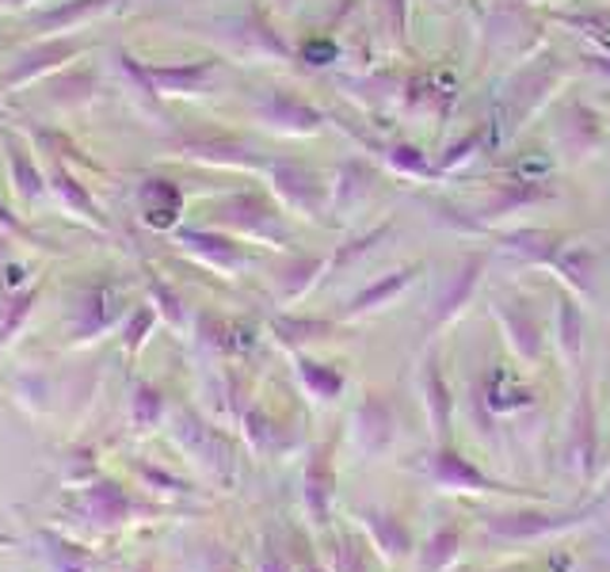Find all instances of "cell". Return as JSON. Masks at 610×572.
Segmentation results:
<instances>
[{
    "label": "cell",
    "mask_w": 610,
    "mask_h": 572,
    "mask_svg": "<svg viewBox=\"0 0 610 572\" xmlns=\"http://www.w3.org/2000/svg\"><path fill=\"white\" fill-rule=\"evenodd\" d=\"M584 519H591V508H560V511L523 508V511H497V516L484 519V530L504 538V542H534V538L565 535V530L580 527Z\"/></svg>",
    "instance_id": "cell-1"
},
{
    "label": "cell",
    "mask_w": 610,
    "mask_h": 572,
    "mask_svg": "<svg viewBox=\"0 0 610 572\" xmlns=\"http://www.w3.org/2000/svg\"><path fill=\"white\" fill-rule=\"evenodd\" d=\"M427 474H432V481L439 488H450V493H504V496H519L523 488H511L504 485V481L481 474V470L473 466L469 458H461V454L455 451V446L443 443L439 451L432 454V466H427Z\"/></svg>",
    "instance_id": "cell-2"
},
{
    "label": "cell",
    "mask_w": 610,
    "mask_h": 572,
    "mask_svg": "<svg viewBox=\"0 0 610 572\" xmlns=\"http://www.w3.org/2000/svg\"><path fill=\"white\" fill-rule=\"evenodd\" d=\"M333 446L336 439L328 443H317L305 462V477H302V500L305 511H309V524L325 527L328 516H333V500H336V462H333Z\"/></svg>",
    "instance_id": "cell-3"
},
{
    "label": "cell",
    "mask_w": 610,
    "mask_h": 572,
    "mask_svg": "<svg viewBox=\"0 0 610 572\" xmlns=\"http://www.w3.org/2000/svg\"><path fill=\"white\" fill-rule=\"evenodd\" d=\"M77 504H80V511L100 527H119V524H127V519L153 511V508H145V504H138L134 496L122 485H115V481H92V485H85L77 493Z\"/></svg>",
    "instance_id": "cell-4"
},
{
    "label": "cell",
    "mask_w": 610,
    "mask_h": 572,
    "mask_svg": "<svg viewBox=\"0 0 610 572\" xmlns=\"http://www.w3.org/2000/svg\"><path fill=\"white\" fill-rule=\"evenodd\" d=\"M351 435H356L362 454H385L397 439V417L393 404L382 393H367L351 417Z\"/></svg>",
    "instance_id": "cell-5"
},
{
    "label": "cell",
    "mask_w": 610,
    "mask_h": 572,
    "mask_svg": "<svg viewBox=\"0 0 610 572\" xmlns=\"http://www.w3.org/2000/svg\"><path fill=\"white\" fill-rule=\"evenodd\" d=\"M504 325V336L511 344V352L519 355L523 363H538L546 355V333H542V321L526 310L523 302H497L492 310Z\"/></svg>",
    "instance_id": "cell-6"
},
{
    "label": "cell",
    "mask_w": 610,
    "mask_h": 572,
    "mask_svg": "<svg viewBox=\"0 0 610 572\" xmlns=\"http://www.w3.org/2000/svg\"><path fill=\"white\" fill-rule=\"evenodd\" d=\"M359 527L370 535V542H374L378 558L382 561H401L412 553V530L405 527V519L393 516V511H382V508H362L356 511Z\"/></svg>",
    "instance_id": "cell-7"
},
{
    "label": "cell",
    "mask_w": 610,
    "mask_h": 572,
    "mask_svg": "<svg viewBox=\"0 0 610 572\" xmlns=\"http://www.w3.org/2000/svg\"><path fill=\"white\" fill-rule=\"evenodd\" d=\"M420 393H424V409H427V428L439 443L450 439V417H455V401H450V386L443 378L439 355H427L424 370H420Z\"/></svg>",
    "instance_id": "cell-8"
},
{
    "label": "cell",
    "mask_w": 610,
    "mask_h": 572,
    "mask_svg": "<svg viewBox=\"0 0 610 572\" xmlns=\"http://www.w3.org/2000/svg\"><path fill=\"white\" fill-rule=\"evenodd\" d=\"M596 451H599V431H596V401H591V389H580V401L573 412V428H568V466L580 477L591 474L596 466Z\"/></svg>",
    "instance_id": "cell-9"
},
{
    "label": "cell",
    "mask_w": 610,
    "mask_h": 572,
    "mask_svg": "<svg viewBox=\"0 0 610 572\" xmlns=\"http://www.w3.org/2000/svg\"><path fill=\"white\" fill-rule=\"evenodd\" d=\"M271 176H275V187L294 211H320V198H325V187H320V176L302 161H275L271 164Z\"/></svg>",
    "instance_id": "cell-10"
},
{
    "label": "cell",
    "mask_w": 610,
    "mask_h": 572,
    "mask_svg": "<svg viewBox=\"0 0 610 572\" xmlns=\"http://www.w3.org/2000/svg\"><path fill=\"white\" fill-rule=\"evenodd\" d=\"M260 119L268 122V127H275V130H286V134H313V130L325 122V115H320L317 107L302 104L298 96L275 93L268 104L260 107Z\"/></svg>",
    "instance_id": "cell-11"
},
{
    "label": "cell",
    "mask_w": 610,
    "mask_h": 572,
    "mask_svg": "<svg viewBox=\"0 0 610 572\" xmlns=\"http://www.w3.org/2000/svg\"><path fill=\"white\" fill-rule=\"evenodd\" d=\"M142 77L150 93H164V96H184V93H203L214 77L210 62H192V65H161V69H145Z\"/></svg>",
    "instance_id": "cell-12"
},
{
    "label": "cell",
    "mask_w": 610,
    "mask_h": 572,
    "mask_svg": "<svg viewBox=\"0 0 610 572\" xmlns=\"http://www.w3.org/2000/svg\"><path fill=\"white\" fill-rule=\"evenodd\" d=\"M481 271H484V256L473 252L469 260H461V268L450 276V283L439 290V298H435L432 305V321L435 325H447L450 317L466 305V298L473 294V287L481 283Z\"/></svg>",
    "instance_id": "cell-13"
},
{
    "label": "cell",
    "mask_w": 610,
    "mask_h": 572,
    "mask_svg": "<svg viewBox=\"0 0 610 572\" xmlns=\"http://www.w3.org/2000/svg\"><path fill=\"white\" fill-rule=\"evenodd\" d=\"M119 290L115 287H96V290H88L85 294V302H80V310H77V336L80 339H88V336H96V333H104V328H111L115 321H119Z\"/></svg>",
    "instance_id": "cell-14"
},
{
    "label": "cell",
    "mask_w": 610,
    "mask_h": 572,
    "mask_svg": "<svg viewBox=\"0 0 610 572\" xmlns=\"http://www.w3.org/2000/svg\"><path fill=\"white\" fill-rule=\"evenodd\" d=\"M142 214L145 222L156 229H168L176 226L179 211H184V195H179V187L172 184V180H145L142 184Z\"/></svg>",
    "instance_id": "cell-15"
},
{
    "label": "cell",
    "mask_w": 610,
    "mask_h": 572,
    "mask_svg": "<svg viewBox=\"0 0 610 572\" xmlns=\"http://www.w3.org/2000/svg\"><path fill=\"white\" fill-rule=\"evenodd\" d=\"M420 268H401V271H390V276H382L378 283H370L367 290H359L356 298H351L348 305V317H362V313L370 310H382L385 302H393V298L401 294V290L412 287V279H416Z\"/></svg>",
    "instance_id": "cell-16"
},
{
    "label": "cell",
    "mask_w": 610,
    "mask_h": 572,
    "mask_svg": "<svg viewBox=\"0 0 610 572\" xmlns=\"http://www.w3.org/2000/svg\"><path fill=\"white\" fill-rule=\"evenodd\" d=\"M39 542H43V553L54 572H96L100 569V558H96L92 550H80V546L51 535V530H39Z\"/></svg>",
    "instance_id": "cell-17"
},
{
    "label": "cell",
    "mask_w": 610,
    "mask_h": 572,
    "mask_svg": "<svg viewBox=\"0 0 610 572\" xmlns=\"http://www.w3.org/2000/svg\"><path fill=\"white\" fill-rule=\"evenodd\" d=\"M218 214H226V222H237L244 234H255V237H275V214L271 206H263L260 198H229L226 206H218Z\"/></svg>",
    "instance_id": "cell-18"
},
{
    "label": "cell",
    "mask_w": 610,
    "mask_h": 572,
    "mask_svg": "<svg viewBox=\"0 0 610 572\" xmlns=\"http://www.w3.org/2000/svg\"><path fill=\"white\" fill-rule=\"evenodd\" d=\"M549 263H554V268H560V276L568 279V287H576L580 294H591V290H596V260H591L588 248L560 245Z\"/></svg>",
    "instance_id": "cell-19"
},
{
    "label": "cell",
    "mask_w": 610,
    "mask_h": 572,
    "mask_svg": "<svg viewBox=\"0 0 610 572\" xmlns=\"http://www.w3.org/2000/svg\"><path fill=\"white\" fill-rule=\"evenodd\" d=\"M557 347L568 363H580V352H584V313L580 305L573 302L568 294L557 298Z\"/></svg>",
    "instance_id": "cell-20"
},
{
    "label": "cell",
    "mask_w": 610,
    "mask_h": 572,
    "mask_svg": "<svg viewBox=\"0 0 610 572\" xmlns=\"http://www.w3.org/2000/svg\"><path fill=\"white\" fill-rule=\"evenodd\" d=\"M187 157H199V161H218V164H255V157L233 138H184L179 142Z\"/></svg>",
    "instance_id": "cell-21"
},
{
    "label": "cell",
    "mask_w": 610,
    "mask_h": 572,
    "mask_svg": "<svg viewBox=\"0 0 610 572\" xmlns=\"http://www.w3.org/2000/svg\"><path fill=\"white\" fill-rule=\"evenodd\" d=\"M77 43H46V46H39V50H31V54H23L20 62H15V69L8 73V85H23L28 77H39L43 69H51V65L57 62H69L73 54H77Z\"/></svg>",
    "instance_id": "cell-22"
},
{
    "label": "cell",
    "mask_w": 610,
    "mask_h": 572,
    "mask_svg": "<svg viewBox=\"0 0 610 572\" xmlns=\"http://www.w3.org/2000/svg\"><path fill=\"white\" fill-rule=\"evenodd\" d=\"M458 550H461V527L458 524H447L443 530H435V535L427 538L424 550H420V572H443L458 558Z\"/></svg>",
    "instance_id": "cell-23"
},
{
    "label": "cell",
    "mask_w": 610,
    "mask_h": 572,
    "mask_svg": "<svg viewBox=\"0 0 610 572\" xmlns=\"http://www.w3.org/2000/svg\"><path fill=\"white\" fill-rule=\"evenodd\" d=\"M51 187L57 191V198H62L65 206H69L73 214H80L85 222H96V226H104V214H100V206L92 203V195H88L85 187L77 184V180L69 176V172L57 164V169L51 172Z\"/></svg>",
    "instance_id": "cell-24"
},
{
    "label": "cell",
    "mask_w": 610,
    "mask_h": 572,
    "mask_svg": "<svg viewBox=\"0 0 610 572\" xmlns=\"http://www.w3.org/2000/svg\"><path fill=\"white\" fill-rule=\"evenodd\" d=\"M179 245H187L192 252L206 256L210 263H218V268H237L241 263V252H237L233 240L218 237V234H203V229H184L179 234Z\"/></svg>",
    "instance_id": "cell-25"
},
{
    "label": "cell",
    "mask_w": 610,
    "mask_h": 572,
    "mask_svg": "<svg viewBox=\"0 0 610 572\" xmlns=\"http://www.w3.org/2000/svg\"><path fill=\"white\" fill-rule=\"evenodd\" d=\"M298 378L313 397H320V401H336V397L344 393V375L336 367H328V363L298 359Z\"/></svg>",
    "instance_id": "cell-26"
},
{
    "label": "cell",
    "mask_w": 610,
    "mask_h": 572,
    "mask_svg": "<svg viewBox=\"0 0 610 572\" xmlns=\"http://www.w3.org/2000/svg\"><path fill=\"white\" fill-rule=\"evenodd\" d=\"M275 339L286 347H302L313 344V339H325L333 333V321H317V317H279L275 325Z\"/></svg>",
    "instance_id": "cell-27"
},
{
    "label": "cell",
    "mask_w": 610,
    "mask_h": 572,
    "mask_svg": "<svg viewBox=\"0 0 610 572\" xmlns=\"http://www.w3.org/2000/svg\"><path fill=\"white\" fill-rule=\"evenodd\" d=\"M115 0H73V4L57 8V12H46L43 20H39V31H65V28H77V23H85L88 15H100L107 12Z\"/></svg>",
    "instance_id": "cell-28"
},
{
    "label": "cell",
    "mask_w": 610,
    "mask_h": 572,
    "mask_svg": "<svg viewBox=\"0 0 610 572\" xmlns=\"http://www.w3.org/2000/svg\"><path fill=\"white\" fill-rule=\"evenodd\" d=\"M8 161H12V176H15V191H20L23 198H39L46 191L43 176L35 172V164L28 161V153L23 149H8Z\"/></svg>",
    "instance_id": "cell-29"
},
{
    "label": "cell",
    "mask_w": 610,
    "mask_h": 572,
    "mask_svg": "<svg viewBox=\"0 0 610 572\" xmlns=\"http://www.w3.org/2000/svg\"><path fill=\"white\" fill-rule=\"evenodd\" d=\"M161 412H164V397H161V389H153V386H138L134 389V409H130V417H134V424L138 428H153L156 420H161Z\"/></svg>",
    "instance_id": "cell-30"
},
{
    "label": "cell",
    "mask_w": 610,
    "mask_h": 572,
    "mask_svg": "<svg viewBox=\"0 0 610 572\" xmlns=\"http://www.w3.org/2000/svg\"><path fill=\"white\" fill-rule=\"evenodd\" d=\"M531 198H546V191L534 187V184H508L497 198H492L489 206H484V214H504V211H515V206L531 203Z\"/></svg>",
    "instance_id": "cell-31"
},
{
    "label": "cell",
    "mask_w": 610,
    "mask_h": 572,
    "mask_svg": "<svg viewBox=\"0 0 610 572\" xmlns=\"http://www.w3.org/2000/svg\"><path fill=\"white\" fill-rule=\"evenodd\" d=\"M320 268H325L320 260H298L294 268H286L283 276H279V290H283L286 298H298L302 290L313 283V276H317Z\"/></svg>",
    "instance_id": "cell-32"
},
{
    "label": "cell",
    "mask_w": 610,
    "mask_h": 572,
    "mask_svg": "<svg viewBox=\"0 0 610 572\" xmlns=\"http://www.w3.org/2000/svg\"><path fill=\"white\" fill-rule=\"evenodd\" d=\"M35 302H39V290H28V294H20L12 305H8V317H4V325H0V344H8L15 328H20L23 321L31 317V310H35Z\"/></svg>",
    "instance_id": "cell-33"
},
{
    "label": "cell",
    "mask_w": 610,
    "mask_h": 572,
    "mask_svg": "<svg viewBox=\"0 0 610 572\" xmlns=\"http://www.w3.org/2000/svg\"><path fill=\"white\" fill-rule=\"evenodd\" d=\"M390 161L397 164V169H405V172H427L432 164H427V157H420V149H412V145H390Z\"/></svg>",
    "instance_id": "cell-34"
},
{
    "label": "cell",
    "mask_w": 610,
    "mask_h": 572,
    "mask_svg": "<svg viewBox=\"0 0 610 572\" xmlns=\"http://www.w3.org/2000/svg\"><path fill=\"white\" fill-rule=\"evenodd\" d=\"M156 313L150 310V305H142V310H134V317L127 321V347H138L145 339V333L153 328Z\"/></svg>",
    "instance_id": "cell-35"
},
{
    "label": "cell",
    "mask_w": 610,
    "mask_h": 572,
    "mask_svg": "<svg viewBox=\"0 0 610 572\" xmlns=\"http://www.w3.org/2000/svg\"><path fill=\"white\" fill-rule=\"evenodd\" d=\"M153 294H156V302H161L156 310H161L164 317L172 321V325H184V310H179V298L172 294L168 287H161V283H153Z\"/></svg>",
    "instance_id": "cell-36"
},
{
    "label": "cell",
    "mask_w": 610,
    "mask_h": 572,
    "mask_svg": "<svg viewBox=\"0 0 610 572\" xmlns=\"http://www.w3.org/2000/svg\"><path fill=\"white\" fill-rule=\"evenodd\" d=\"M260 572H294L291 565H286V561L283 558H279V553H263V558H260Z\"/></svg>",
    "instance_id": "cell-37"
},
{
    "label": "cell",
    "mask_w": 610,
    "mask_h": 572,
    "mask_svg": "<svg viewBox=\"0 0 610 572\" xmlns=\"http://www.w3.org/2000/svg\"><path fill=\"white\" fill-rule=\"evenodd\" d=\"M0 229H8V234H20V222L8 214V206H0Z\"/></svg>",
    "instance_id": "cell-38"
},
{
    "label": "cell",
    "mask_w": 610,
    "mask_h": 572,
    "mask_svg": "<svg viewBox=\"0 0 610 572\" xmlns=\"http://www.w3.org/2000/svg\"><path fill=\"white\" fill-rule=\"evenodd\" d=\"M134 572H153V561H142V565H138Z\"/></svg>",
    "instance_id": "cell-39"
},
{
    "label": "cell",
    "mask_w": 610,
    "mask_h": 572,
    "mask_svg": "<svg viewBox=\"0 0 610 572\" xmlns=\"http://www.w3.org/2000/svg\"><path fill=\"white\" fill-rule=\"evenodd\" d=\"M0 4H28V0H0Z\"/></svg>",
    "instance_id": "cell-40"
}]
</instances>
